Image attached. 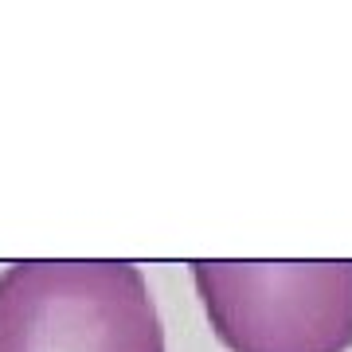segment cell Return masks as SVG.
Returning <instances> with one entry per match:
<instances>
[{"label": "cell", "instance_id": "cell-2", "mask_svg": "<svg viewBox=\"0 0 352 352\" xmlns=\"http://www.w3.org/2000/svg\"><path fill=\"white\" fill-rule=\"evenodd\" d=\"M231 352H349L352 263H192Z\"/></svg>", "mask_w": 352, "mask_h": 352}, {"label": "cell", "instance_id": "cell-1", "mask_svg": "<svg viewBox=\"0 0 352 352\" xmlns=\"http://www.w3.org/2000/svg\"><path fill=\"white\" fill-rule=\"evenodd\" d=\"M0 352H164L133 263L28 258L0 270Z\"/></svg>", "mask_w": 352, "mask_h": 352}]
</instances>
